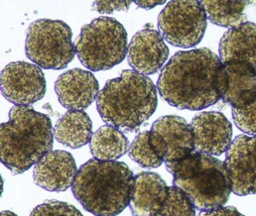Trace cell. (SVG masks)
<instances>
[{
	"instance_id": "obj_25",
	"label": "cell",
	"mask_w": 256,
	"mask_h": 216,
	"mask_svg": "<svg viewBox=\"0 0 256 216\" xmlns=\"http://www.w3.org/2000/svg\"><path fill=\"white\" fill-rule=\"evenodd\" d=\"M232 116L236 127L250 136L256 135V98L240 109L232 108Z\"/></svg>"
},
{
	"instance_id": "obj_11",
	"label": "cell",
	"mask_w": 256,
	"mask_h": 216,
	"mask_svg": "<svg viewBox=\"0 0 256 216\" xmlns=\"http://www.w3.org/2000/svg\"><path fill=\"white\" fill-rule=\"evenodd\" d=\"M150 132L151 144L164 163L176 162L194 151L191 126L182 117H160Z\"/></svg>"
},
{
	"instance_id": "obj_17",
	"label": "cell",
	"mask_w": 256,
	"mask_h": 216,
	"mask_svg": "<svg viewBox=\"0 0 256 216\" xmlns=\"http://www.w3.org/2000/svg\"><path fill=\"white\" fill-rule=\"evenodd\" d=\"M168 188L166 182L154 172L134 176V188L130 208L134 216H156L164 205Z\"/></svg>"
},
{
	"instance_id": "obj_15",
	"label": "cell",
	"mask_w": 256,
	"mask_h": 216,
	"mask_svg": "<svg viewBox=\"0 0 256 216\" xmlns=\"http://www.w3.org/2000/svg\"><path fill=\"white\" fill-rule=\"evenodd\" d=\"M60 103L70 110H84L100 93V84L89 70L73 68L61 74L55 82Z\"/></svg>"
},
{
	"instance_id": "obj_1",
	"label": "cell",
	"mask_w": 256,
	"mask_h": 216,
	"mask_svg": "<svg viewBox=\"0 0 256 216\" xmlns=\"http://www.w3.org/2000/svg\"><path fill=\"white\" fill-rule=\"evenodd\" d=\"M228 85L220 57L204 48L176 52L162 69L157 90L172 106L200 110L222 99Z\"/></svg>"
},
{
	"instance_id": "obj_16",
	"label": "cell",
	"mask_w": 256,
	"mask_h": 216,
	"mask_svg": "<svg viewBox=\"0 0 256 216\" xmlns=\"http://www.w3.org/2000/svg\"><path fill=\"white\" fill-rule=\"evenodd\" d=\"M72 154L64 150H52L34 166L36 184L49 192H65L72 186L77 174Z\"/></svg>"
},
{
	"instance_id": "obj_18",
	"label": "cell",
	"mask_w": 256,
	"mask_h": 216,
	"mask_svg": "<svg viewBox=\"0 0 256 216\" xmlns=\"http://www.w3.org/2000/svg\"><path fill=\"white\" fill-rule=\"evenodd\" d=\"M58 142L72 148H78L90 142L92 124L83 110H68L58 120L54 129Z\"/></svg>"
},
{
	"instance_id": "obj_7",
	"label": "cell",
	"mask_w": 256,
	"mask_h": 216,
	"mask_svg": "<svg viewBox=\"0 0 256 216\" xmlns=\"http://www.w3.org/2000/svg\"><path fill=\"white\" fill-rule=\"evenodd\" d=\"M72 37L71 28L64 21L37 20L30 25L26 32V56L42 68H65L76 54Z\"/></svg>"
},
{
	"instance_id": "obj_27",
	"label": "cell",
	"mask_w": 256,
	"mask_h": 216,
	"mask_svg": "<svg viewBox=\"0 0 256 216\" xmlns=\"http://www.w3.org/2000/svg\"><path fill=\"white\" fill-rule=\"evenodd\" d=\"M197 216H245L234 206H221L200 211Z\"/></svg>"
},
{
	"instance_id": "obj_2",
	"label": "cell",
	"mask_w": 256,
	"mask_h": 216,
	"mask_svg": "<svg viewBox=\"0 0 256 216\" xmlns=\"http://www.w3.org/2000/svg\"><path fill=\"white\" fill-rule=\"evenodd\" d=\"M134 176L126 164L92 158L76 174L72 189L82 206L96 216H116L130 206Z\"/></svg>"
},
{
	"instance_id": "obj_8",
	"label": "cell",
	"mask_w": 256,
	"mask_h": 216,
	"mask_svg": "<svg viewBox=\"0 0 256 216\" xmlns=\"http://www.w3.org/2000/svg\"><path fill=\"white\" fill-rule=\"evenodd\" d=\"M206 14L202 2H169L158 15V27L173 46L190 48L198 44L206 28Z\"/></svg>"
},
{
	"instance_id": "obj_24",
	"label": "cell",
	"mask_w": 256,
	"mask_h": 216,
	"mask_svg": "<svg viewBox=\"0 0 256 216\" xmlns=\"http://www.w3.org/2000/svg\"><path fill=\"white\" fill-rule=\"evenodd\" d=\"M30 216H84L76 206L62 201L46 200L37 206Z\"/></svg>"
},
{
	"instance_id": "obj_13",
	"label": "cell",
	"mask_w": 256,
	"mask_h": 216,
	"mask_svg": "<svg viewBox=\"0 0 256 216\" xmlns=\"http://www.w3.org/2000/svg\"><path fill=\"white\" fill-rule=\"evenodd\" d=\"M198 152L220 156L232 142V124L227 117L216 111H206L194 116L190 123Z\"/></svg>"
},
{
	"instance_id": "obj_26",
	"label": "cell",
	"mask_w": 256,
	"mask_h": 216,
	"mask_svg": "<svg viewBox=\"0 0 256 216\" xmlns=\"http://www.w3.org/2000/svg\"><path fill=\"white\" fill-rule=\"evenodd\" d=\"M132 3L128 1H96L92 3V10L100 14H112L128 10Z\"/></svg>"
},
{
	"instance_id": "obj_23",
	"label": "cell",
	"mask_w": 256,
	"mask_h": 216,
	"mask_svg": "<svg viewBox=\"0 0 256 216\" xmlns=\"http://www.w3.org/2000/svg\"><path fill=\"white\" fill-rule=\"evenodd\" d=\"M156 216H196V206L181 189L172 186L164 205Z\"/></svg>"
},
{
	"instance_id": "obj_10",
	"label": "cell",
	"mask_w": 256,
	"mask_h": 216,
	"mask_svg": "<svg viewBox=\"0 0 256 216\" xmlns=\"http://www.w3.org/2000/svg\"><path fill=\"white\" fill-rule=\"evenodd\" d=\"M218 52L228 73L256 76V24L245 22L228 30L220 40Z\"/></svg>"
},
{
	"instance_id": "obj_22",
	"label": "cell",
	"mask_w": 256,
	"mask_h": 216,
	"mask_svg": "<svg viewBox=\"0 0 256 216\" xmlns=\"http://www.w3.org/2000/svg\"><path fill=\"white\" fill-rule=\"evenodd\" d=\"M132 160L146 169H154L164 162L150 142V132L145 130L138 134L128 148Z\"/></svg>"
},
{
	"instance_id": "obj_3",
	"label": "cell",
	"mask_w": 256,
	"mask_h": 216,
	"mask_svg": "<svg viewBox=\"0 0 256 216\" xmlns=\"http://www.w3.org/2000/svg\"><path fill=\"white\" fill-rule=\"evenodd\" d=\"M10 120L0 126L1 162L14 174H22L52 151L54 130L50 118L30 106H14Z\"/></svg>"
},
{
	"instance_id": "obj_19",
	"label": "cell",
	"mask_w": 256,
	"mask_h": 216,
	"mask_svg": "<svg viewBox=\"0 0 256 216\" xmlns=\"http://www.w3.org/2000/svg\"><path fill=\"white\" fill-rule=\"evenodd\" d=\"M130 141L120 129L106 124L94 132L90 148L94 158L103 162H113L128 151Z\"/></svg>"
},
{
	"instance_id": "obj_5",
	"label": "cell",
	"mask_w": 256,
	"mask_h": 216,
	"mask_svg": "<svg viewBox=\"0 0 256 216\" xmlns=\"http://www.w3.org/2000/svg\"><path fill=\"white\" fill-rule=\"evenodd\" d=\"M174 176V186L188 195L199 211L223 206L232 192V182L224 162L198 152L166 164Z\"/></svg>"
},
{
	"instance_id": "obj_28",
	"label": "cell",
	"mask_w": 256,
	"mask_h": 216,
	"mask_svg": "<svg viewBox=\"0 0 256 216\" xmlns=\"http://www.w3.org/2000/svg\"><path fill=\"white\" fill-rule=\"evenodd\" d=\"M136 4L139 8H142L150 9L160 4H163L166 3V1H136L134 2Z\"/></svg>"
},
{
	"instance_id": "obj_9",
	"label": "cell",
	"mask_w": 256,
	"mask_h": 216,
	"mask_svg": "<svg viewBox=\"0 0 256 216\" xmlns=\"http://www.w3.org/2000/svg\"><path fill=\"white\" fill-rule=\"evenodd\" d=\"M5 98L16 106H30L43 98L46 80L41 68L24 61L7 64L0 76Z\"/></svg>"
},
{
	"instance_id": "obj_29",
	"label": "cell",
	"mask_w": 256,
	"mask_h": 216,
	"mask_svg": "<svg viewBox=\"0 0 256 216\" xmlns=\"http://www.w3.org/2000/svg\"><path fill=\"white\" fill-rule=\"evenodd\" d=\"M1 216H18L17 214H16V213L12 212L11 211H8V210H6V211H2V212H1Z\"/></svg>"
},
{
	"instance_id": "obj_21",
	"label": "cell",
	"mask_w": 256,
	"mask_h": 216,
	"mask_svg": "<svg viewBox=\"0 0 256 216\" xmlns=\"http://www.w3.org/2000/svg\"><path fill=\"white\" fill-rule=\"evenodd\" d=\"M228 74V88L223 97V102L236 109L248 106L256 98V76Z\"/></svg>"
},
{
	"instance_id": "obj_12",
	"label": "cell",
	"mask_w": 256,
	"mask_h": 216,
	"mask_svg": "<svg viewBox=\"0 0 256 216\" xmlns=\"http://www.w3.org/2000/svg\"><path fill=\"white\" fill-rule=\"evenodd\" d=\"M224 164L235 194L256 195V135L236 136L226 152Z\"/></svg>"
},
{
	"instance_id": "obj_20",
	"label": "cell",
	"mask_w": 256,
	"mask_h": 216,
	"mask_svg": "<svg viewBox=\"0 0 256 216\" xmlns=\"http://www.w3.org/2000/svg\"><path fill=\"white\" fill-rule=\"evenodd\" d=\"M250 2L202 1L206 18L212 24L232 28L246 20L245 10Z\"/></svg>"
},
{
	"instance_id": "obj_14",
	"label": "cell",
	"mask_w": 256,
	"mask_h": 216,
	"mask_svg": "<svg viewBox=\"0 0 256 216\" xmlns=\"http://www.w3.org/2000/svg\"><path fill=\"white\" fill-rule=\"evenodd\" d=\"M169 49L160 32L145 28L138 32L130 42L127 58L133 70L144 75L158 72L167 61Z\"/></svg>"
},
{
	"instance_id": "obj_4",
	"label": "cell",
	"mask_w": 256,
	"mask_h": 216,
	"mask_svg": "<svg viewBox=\"0 0 256 216\" xmlns=\"http://www.w3.org/2000/svg\"><path fill=\"white\" fill-rule=\"evenodd\" d=\"M157 90L150 78L126 69L108 80L96 98L98 114L104 122L124 130L137 128L155 112Z\"/></svg>"
},
{
	"instance_id": "obj_6",
	"label": "cell",
	"mask_w": 256,
	"mask_h": 216,
	"mask_svg": "<svg viewBox=\"0 0 256 216\" xmlns=\"http://www.w3.org/2000/svg\"><path fill=\"white\" fill-rule=\"evenodd\" d=\"M128 46L126 30L108 16L96 18L83 26L74 42L79 60L92 72L109 70L122 62Z\"/></svg>"
}]
</instances>
